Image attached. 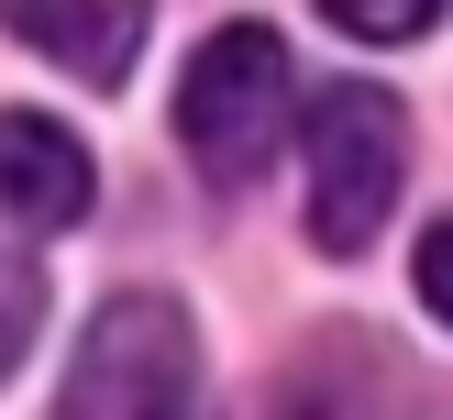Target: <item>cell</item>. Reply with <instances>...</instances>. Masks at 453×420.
I'll use <instances>...</instances> for the list:
<instances>
[{
    "label": "cell",
    "instance_id": "8",
    "mask_svg": "<svg viewBox=\"0 0 453 420\" xmlns=\"http://www.w3.org/2000/svg\"><path fill=\"white\" fill-rule=\"evenodd\" d=\"M410 287H420V309H442V321H453V221H432V233H420Z\"/></svg>",
    "mask_w": 453,
    "mask_h": 420
},
{
    "label": "cell",
    "instance_id": "5",
    "mask_svg": "<svg viewBox=\"0 0 453 420\" xmlns=\"http://www.w3.org/2000/svg\"><path fill=\"white\" fill-rule=\"evenodd\" d=\"M0 22H12L34 56H56L66 78L122 88V78H133V56H144L155 0H0Z\"/></svg>",
    "mask_w": 453,
    "mask_h": 420
},
{
    "label": "cell",
    "instance_id": "6",
    "mask_svg": "<svg viewBox=\"0 0 453 420\" xmlns=\"http://www.w3.org/2000/svg\"><path fill=\"white\" fill-rule=\"evenodd\" d=\"M442 11L453 0H321V22H343L354 44H410V34H432Z\"/></svg>",
    "mask_w": 453,
    "mask_h": 420
},
{
    "label": "cell",
    "instance_id": "4",
    "mask_svg": "<svg viewBox=\"0 0 453 420\" xmlns=\"http://www.w3.org/2000/svg\"><path fill=\"white\" fill-rule=\"evenodd\" d=\"M88 199H100V166L78 133L56 111H0V221L66 233V221H88Z\"/></svg>",
    "mask_w": 453,
    "mask_h": 420
},
{
    "label": "cell",
    "instance_id": "7",
    "mask_svg": "<svg viewBox=\"0 0 453 420\" xmlns=\"http://www.w3.org/2000/svg\"><path fill=\"white\" fill-rule=\"evenodd\" d=\"M34 309H44L34 265H22V255H0V376H12V365H22V343H34Z\"/></svg>",
    "mask_w": 453,
    "mask_h": 420
},
{
    "label": "cell",
    "instance_id": "1",
    "mask_svg": "<svg viewBox=\"0 0 453 420\" xmlns=\"http://www.w3.org/2000/svg\"><path fill=\"white\" fill-rule=\"evenodd\" d=\"M56 420H199V332L177 299L122 287L88 309L78 354H66Z\"/></svg>",
    "mask_w": 453,
    "mask_h": 420
},
{
    "label": "cell",
    "instance_id": "3",
    "mask_svg": "<svg viewBox=\"0 0 453 420\" xmlns=\"http://www.w3.org/2000/svg\"><path fill=\"white\" fill-rule=\"evenodd\" d=\"M288 100H299L288 88V44L265 22H221L188 56V78H177V144H188V166L211 188H255L277 166V144H288Z\"/></svg>",
    "mask_w": 453,
    "mask_h": 420
},
{
    "label": "cell",
    "instance_id": "2",
    "mask_svg": "<svg viewBox=\"0 0 453 420\" xmlns=\"http://www.w3.org/2000/svg\"><path fill=\"white\" fill-rule=\"evenodd\" d=\"M299 155H310V243L321 255H365L388 233L398 188H410V111H398V88L332 78L310 100V144Z\"/></svg>",
    "mask_w": 453,
    "mask_h": 420
}]
</instances>
